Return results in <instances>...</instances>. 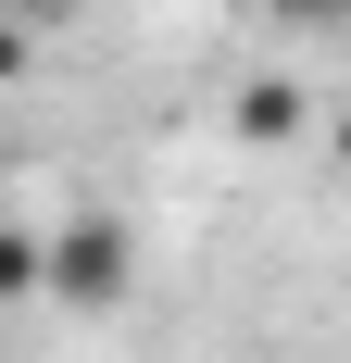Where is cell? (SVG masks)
I'll use <instances>...</instances> for the list:
<instances>
[{
  "instance_id": "6da1fadb",
  "label": "cell",
  "mask_w": 351,
  "mask_h": 363,
  "mask_svg": "<svg viewBox=\"0 0 351 363\" xmlns=\"http://www.w3.org/2000/svg\"><path fill=\"white\" fill-rule=\"evenodd\" d=\"M139 289V238L126 213H75L38 238V301H63V313H113V301Z\"/></svg>"
},
{
  "instance_id": "7a4b0ae2",
  "label": "cell",
  "mask_w": 351,
  "mask_h": 363,
  "mask_svg": "<svg viewBox=\"0 0 351 363\" xmlns=\"http://www.w3.org/2000/svg\"><path fill=\"white\" fill-rule=\"evenodd\" d=\"M239 138L251 150H288V138H301V88H288V75H251V88H239Z\"/></svg>"
},
{
  "instance_id": "3957f363",
  "label": "cell",
  "mask_w": 351,
  "mask_h": 363,
  "mask_svg": "<svg viewBox=\"0 0 351 363\" xmlns=\"http://www.w3.org/2000/svg\"><path fill=\"white\" fill-rule=\"evenodd\" d=\"M0 301H38V238L26 225H0Z\"/></svg>"
},
{
  "instance_id": "277c9868",
  "label": "cell",
  "mask_w": 351,
  "mask_h": 363,
  "mask_svg": "<svg viewBox=\"0 0 351 363\" xmlns=\"http://www.w3.org/2000/svg\"><path fill=\"white\" fill-rule=\"evenodd\" d=\"M26 63H38V26H13V13H0V88H13Z\"/></svg>"
},
{
  "instance_id": "5b68a950",
  "label": "cell",
  "mask_w": 351,
  "mask_h": 363,
  "mask_svg": "<svg viewBox=\"0 0 351 363\" xmlns=\"http://www.w3.org/2000/svg\"><path fill=\"white\" fill-rule=\"evenodd\" d=\"M276 13H288V26H301V38H326V26H339V13H351V0H276Z\"/></svg>"
},
{
  "instance_id": "8992f818",
  "label": "cell",
  "mask_w": 351,
  "mask_h": 363,
  "mask_svg": "<svg viewBox=\"0 0 351 363\" xmlns=\"http://www.w3.org/2000/svg\"><path fill=\"white\" fill-rule=\"evenodd\" d=\"M0 13H13V26H50V13H63V0H0Z\"/></svg>"
}]
</instances>
